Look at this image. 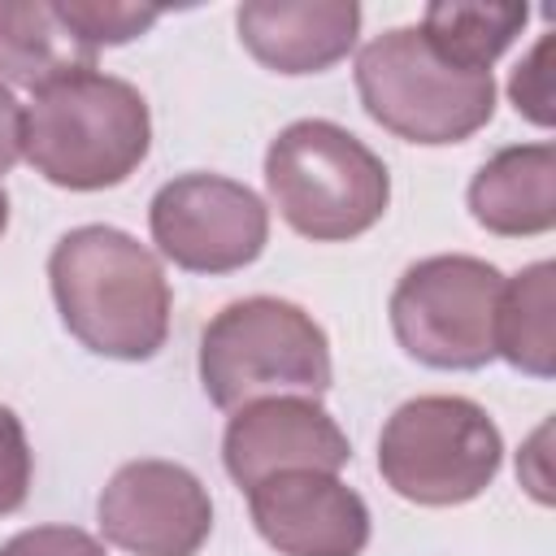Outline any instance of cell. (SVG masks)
I'll list each match as a JSON object with an SVG mask.
<instances>
[{
	"label": "cell",
	"instance_id": "6da1fadb",
	"mask_svg": "<svg viewBox=\"0 0 556 556\" xmlns=\"http://www.w3.org/2000/svg\"><path fill=\"white\" fill-rule=\"evenodd\" d=\"M65 330L96 356L148 361L169 334V282L152 248L117 226H74L48 256Z\"/></svg>",
	"mask_w": 556,
	"mask_h": 556
},
{
	"label": "cell",
	"instance_id": "7a4b0ae2",
	"mask_svg": "<svg viewBox=\"0 0 556 556\" xmlns=\"http://www.w3.org/2000/svg\"><path fill=\"white\" fill-rule=\"evenodd\" d=\"M148 148V100L126 78L100 70L43 87L22 109V156L65 191H104L126 182Z\"/></svg>",
	"mask_w": 556,
	"mask_h": 556
},
{
	"label": "cell",
	"instance_id": "3957f363",
	"mask_svg": "<svg viewBox=\"0 0 556 556\" xmlns=\"http://www.w3.org/2000/svg\"><path fill=\"white\" fill-rule=\"evenodd\" d=\"M265 187L282 222L313 243L356 239L391 204L382 156L326 117H300L269 139Z\"/></svg>",
	"mask_w": 556,
	"mask_h": 556
},
{
	"label": "cell",
	"instance_id": "277c9868",
	"mask_svg": "<svg viewBox=\"0 0 556 556\" xmlns=\"http://www.w3.org/2000/svg\"><path fill=\"white\" fill-rule=\"evenodd\" d=\"M330 378V339L313 313L291 300H235L200 334V382L204 395L226 413L274 395L317 400Z\"/></svg>",
	"mask_w": 556,
	"mask_h": 556
},
{
	"label": "cell",
	"instance_id": "5b68a950",
	"mask_svg": "<svg viewBox=\"0 0 556 556\" xmlns=\"http://www.w3.org/2000/svg\"><path fill=\"white\" fill-rule=\"evenodd\" d=\"M356 91L365 113L408 143H460L495 113L491 70L447 61L421 26H391L356 56Z\"/></svg>",
	"mask_w": 556,
	"mask_h": 556
},
{
	"label": "cell",
	"instance_id": "8992f818",
	"mask_svg": "<svg viewBox=\"0 0 556 556\" xmlns=\"http://www.w3.org/2000/svg\"><path fill=\"white\" fill-rule=\"evenodd\" d=\"M504 460V439L482 404L465 395L404 400L378 434L382 482L426 508H452L478 500Z\"/></svg>",
	"mask_w": 556,
	"mask_h": 556
},
{
	"label": "cell",
	"instance_id": "52a82bcc",
	"mask_svg": "<svg viewBox=\"0 0 556 556\" xmlns=\"http://www.w3.org/2000/svg\"><path fill=\"white\" fill-rule=\"evenodd\" d=\"M500 287L504 274L465 252L413 261L391 291V330L430 369H482L495 361Z\"/></svg>",
	"mask_w": 556,
	"mask_h": 556
},
{
	"label": "cell",
	"instance_id": "ba28073f",
	"mask_svg": "<svg viewBox=\"0 0 556 556\" xmlns=\"http://www.w3.org/2000/svg\"><path fill=\"white\" fill-rule=\"evenodd\" d=\"M152 243L165 261L191 274H230L252 265L269 239L261 195L222 174L169 178L148 208Z\"/></svg>",
	"mask_w": 556,
	"mask_h": 556
},
{
	"label": "cell",
	"instance_id": "9c48e42d",
	"mask_svg": "<svg viewBox=\"0 0 556 556\" xmlns=\"http://www.w3.org/2000/svg\"><path fill=\"white\" fill-rule=\"evenodd\" d=\"M100 534L130 556H195L213 530L204 482L174 460H126L96 500Z\"/></svg>",
	"mask_w": 556,
	"mask_h": 556
},
{
	"label": "cell",
	"instance_id": "30bf717a",
	"mask_svg": "<svg viewBox=\"0 0 556 556\" xmlns=\"http://www.w3.org/2000/svg\"><path fill=\"white\" fill-rule=\"evenodd\" d=\"M222 460L226 473L252 491L256 482L291 469L339 473L352 460V443L313 395H274L235 408L222 434Z\"/></svg>",
	"mask_w": 556,
	"mask_h": 556
},
{
	"label": "cell",
	"instance_id": "8fae6325",
	"mask_svg": "<svg viewBox=\"0 0 556 556\" xmlns=\"http://www.w3.org/2000/svg\"><path fill=\"white\" fill-rule=\"evenodd\" d=\"M248 508L278 556H361L369 543V508L334 473H274L248 491Z\"/></svg>",
	"mask_w": 556,
	"mask_h": 556
},
{
	"label": "cell",
	"instance_id": "7c38bea8",
	"mask_svg": "<svg viewBox=\"0 0 556 556\" xmlns=\"http://www.w3.org/2000/svg\"><path fill=\"white\" fill-rule=\"evenodd\" d=\"M243 48L274 74H321L361 30L356 0H252L235 13Z\"/></svg>",
	"mask_w": 556,
	"mask_h": 556
},
{
	"label": "cell",
	"instance_id": "4fadbf2b",
	"mask_svg": "<svg viewBox=\"0 0 556 556\" xmlns=\"http://www.w3.org/2000/svg\"><path fill=\"white\" fill-rule=\"evenodd\" d=\"M469 213L482 230L504 239L547 235L556 226V148H500L469 182Z\"/></svg>",
	"mask_w": 556,
	"mask_h": 556
},
{
	"label": "cell",
	"instance_id": "5bb4252c",
	"mask_svg": "<svg viewBox=\"0 0 556 556\" xmlns=\"http://www.w3.org/2000/svg\"><path fill=\"white\" fill-rule=\"evenodd\" d=\"M96 43L52 0H0V74L26 91L96 70Z\"/></svg>",
	"mask_w": 556,
	"mask_h": 556
},
{
	"label": "cell",
	"instance_id": "9a60e30c",
	"mask_svg": "<svg viewBox=\"0 0 556 556\" xmlns=\"http://www.w3.org/2000/svg\"><path fill=\"white\" fill-rule=\"evenodd\" d=\"M556 265L534 261L517 278L500 287L495 300V356H504L513 369L552 378L556 369Z\"/></svg>",
	"mask_w": 556,
	"mask_h": 556
},
{
	"label": "cell",
	"instance_id": "2e32d148",
	"mask_svg": "<svg viewBox=\"0 0 556 556\" xmlns=\"http://www.w3.org/2000/svg\"><path fill=\"white\" fill-rule=\"evenodd\" d=\"M526 4H460L439 0L421 13V35L465 70H491V61L521 35Z\"/></svg>",
	"mask_w": 556,
	"mask_h": 556
},
{
	"label": "cell",
	"instance_id": "e0dca14e",
	"mask_svg": "<svg viewBox=\"0 0 556 556\" xmlns=\"http://www.w3.org/2000/svg\"><path fill=\"white\" fill-rule=\"evenodd\" d=\"M61 13L100 48V43H130L148 26L161 22V9L148 4H117V0H61Z\"/></svg>",
	"mask_w": 556,
	"mask_h": 556
},
{
	"label": "cell",
	"instance_id": "ac0fdd59",
	"mask_svg": "<svg viewBox=\"0 0 556 556\" xmlns=\"http://www.w3.org/2000/svg\"><path fill=\"white\" fill-rule=\"evenodd\" d=\"M30 491V443L22 417L0 404V517L17 513Z\"/></svg>",
	"mask_w": 556,
	"mask_h": 556
},
{
	"label": "cell",
	"instance_id": "d6986e66",
	"mask_svg": "<svg viewBox=\"0 0 556 556\" xmlns=\"http://www.w3.org/2000/svg\"><path fill=\"white\" fill-rule=\"evenodd\" d=\"M547 65H552V35H543L508 78V96L517 113L530 117L534 126H552V70Z\"/></svg>",
	"mask_w": 556,
	"mask_h": 556
},
{
	"label": "cell",
	"instance_id": "ffe728a7",
	"mask_svg": "<svg viewBox=\"0 0 556 556\" xmlns=\"http://www.w3.org/2000/svg\"><path fill=\"white\" fill-rule=\"evenodd\" d=\"M0 556H104V547L78 526H35L13 534Z\"/></svg>",
	"mask_w": 556,
	"mask_h": 556
},
{
	"label": "cell",
	"instance_id": "44dd1931",
	"mask_svg": "<svg viewBox=\"0 0 556 556\" xmlns=\"http://www.w3.org/2000/svg\"><path fill=\"white\" fill-rule=\"evenodd\" d=\"M22 156V104L0 83V174H9Z\"/></svg>",
	"mask_w": 556,
	"mask_h": 556
},
{
	"label": "cell",
	"instance_id": "7402d4cb",
	"mask_svg": "<svg viewBox=\"0 0 556 556\" xmlns=\"http://www.w3.org/2000/svg\"><path fill=\"white\" fill-rule=\"evenodd\" d=\"M4 226H9V195H4V187H0V235H4Z\"/></svg>",
	"mask_w": 556,
	"mask_h": 556
}]
</instances>
